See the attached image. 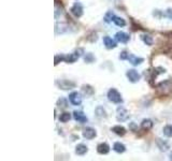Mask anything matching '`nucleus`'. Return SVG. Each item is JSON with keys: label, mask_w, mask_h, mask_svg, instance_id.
<instances>
[{"label": "nucleus", "mask_w": 172, "mask_h": 161, "mask_svg": "<svg viewBox=\"0 0 172 161\" xmlns=\"http://www.w3.org/2000/svg\"><path fill=\"white\" fill-rule=\"evenodd\" d=\"M108 99L110 100L111 102H113V103H117V104L123 102L122 96H120V94L115 89V88H111L108 92Z\"/></svg>", "instance_id": "1"}, {"label": "nucleus", "mask_w": 172, "mask_h": 161, "mask_svg": "<svg viewBox=\"0 0 172 161\" xmlns=\"http://www.w3.org/2000/svg\"><path fill=\"white\" fill-rule=\"evenodd\" d=\"M116 118H117V120L118 121H126V120H128V118H129V113H128V111H127L125 107H123V106H118L117 107V112H116Z\"/></svg>", "instance_id": "2"}, {"label": "nucleus", "mask_w": 172, "mask_h": 161, "mask_svg": "<svg viewBox=\"0 0 172 161\" xmlns=\"http://www.w3.org/2000/svg\"><path fill=\"white\" fill-rule=\"evenodd\" d=\"M56 85L60 89L62 90H68V89H72V88L75 87V84L71 81L68 80H61V81H57L56 82Z\"/></svg>", "instance_id": "3"}, {"label": "nucleus", "mask_w": 172, "mask_h": 161, "mask_svg": "<svg viewBox=\"0 0 172 161\" xmlns=\"http://www.w3.org/2000/svg\"><path fill=\"white\" fill-rule=\"evenodd\" d=\"M126 76H127V78L131 82V83H137V82H139L140 81V78H141V75H140V73H139L137 70H134V69H130L127 71V73H126Z\"/></svg>", "instance_id": "4"}, {"label": "nucleus", "mask_w": 172, "mask_h": 161, "mask_svg": "<svg viewBox=\"0 0 172 161\" xmlns=\"http://www.w3.org/2000/svg\"><path fill=\"white\" fill-rule=\"evenodd\" d=\"M69 101L71 102L73 105H80L82 103V96L78 92H72L69 95Z\"/></svg>", "instance_id": "5"}, {"label": "nucleus", "mask_w": 172, "mask_h": 161, "mask_svg": "<svg viewBox=\"0 0 172 161\" xmlns=\"http://www.w3.org/2000/svg\"><path fill=\"white\" fill-rule=\"evenodd\" d=\"M70 11L75 17H81V16L83 15V6L80 2H75V3L72 6Z\"/></svg>", "instance_id": "6"}, {"label": "nucleus", "mask_w": 172, "mask_h": 161, "mask_svg": "<svg viewBox=\"0 0 172 161\" xmlns=\"http://www.w3.org/2000/svg\"><path fill=\"white\" fill-rule=\"evenodd\" d=\"M73 118L75 119L78 123H87V117L83 112H80V111H74L73 112Z\"/></svg>", "instance_id": "7"}, {"label": "nucleus", "mask_w": 172, "mask_h": 161, "mask_svg": "<svg viewBox=\"0 0 172 161\" xmlns=\"http://www.w3.org/2000/svg\"><path fill=\"white\" fill-rule=\"evenodd\" d=\"M115 39L117 42H120V43H127L130 40V37L128 34L124 31H120L115 34Z\"/></svg>", "instance_id": "8"}, {"label": "nucleus", "mask_w": 172, "mask_h": 161, "mask_svg": "<svg viewBox=\"0 0 172 161\" xmlns=\"http://www.w3.org/2000/svg\"><path fill=\"white\" fill-rule=\"evenodd\" d=\"M96 130L95 129H93V128H90V127H88V128H86V129L83 130V136L85 137V139H87V140H92V139H94L95 136H96Z\"/></svg>", "instance_id": "9"}, {"label": "nucleus", "mask_w": 172, "mask_h": 161, "mask_svg": "<svg viewBox=\"0 0 172 161\" xmlns=\"http://www.w3.org/2000/svg\"><path fill=\"white\" fill-rule=\"evenodd\" d=\"M103 44H104V46H106L108 50H112V48H115L116 46V42L113 40L112 38H110V37H104L103 38Z\"/></svg>", "instance_id": "10"}, {"label": "nucleus", "mask_w": 172, "mask_h": 161, "mask_svg": "<svg viewBox=\"0 0 172 161\" xmlns=\"http://www.w3.org/2000/svg\"><path fill=\"white\" fill-rule=\"evenodd\" d=\"M79 57H80V54L76 51L73 54H67V55H65V61L68 62V64H73L75 60L79 59Z\"/></svg>", "instance_id": "11"}, {"label": "nucleus", "mask_w": 172, "mask_h": 161, "mask_svg": "<svg viewBox=\"0 0 172 161\" xmlns=\"http://www.w3.org/2000/svg\"><path fill=\"white\" fill-rule=\"evenodd\" d=\"M127 60H128L131 65H134V66H138V65L142 64V62L144 61V59L142 57H137V56L132 55V54H129V57Z\"/></svg>", "instance_id": "12"}, {"label": "nucleus", "mask_w": 172, "mask_h": 161, "mask_svg": "<svg viewBox=\"0 0 172 161\" xmlns=\"http://www.w3.org/2000/svg\"><path fill=\"white\" fill-rule=\"evenodd\" d=\"M97 151L101 155H106L110 151V146L108 145L106 143H101L97 146Z\"/></svg>", "instance_id": "13"}, {"label": "nucleus", "mask_w": 172, "mask_h": 161, "mask_svg": "<svg viewBox=\"0 0 172 161\" xmlns=\"http://www.w3.org/2000/svg\"><path fill=\"white\" fill-rule=\"evenodd\" d=\"M87 150H88L87 146L84 145V144H79V145L75 147V154L76 155H79V156L85 155V154L87 153Z\"/></svg>", "instance_id": "14"}, {"label": "nucleus", "mask_w": 172, "mask_h": 161, "mask_svg": "<svg viewBox=\"0 0 172 161\" xmlns=\"http://www.w3.org/2000/svg\"><path fill=\"white\" fill-rule=\"evenodd\" d=\"M111 130H112L115 134L120 135V136H123V135H125V133H126V129H125L123 126H114V127L111 128Z\"/></svg>", "instance_id": "15"}, {"label": "nucleus", "mask_w": 172, "mask_h": 161, "mask_svg": "<svg viewBox=\"0 0 172 161\" xmlns=\"http://www.w3.org/2000/svg\"><path fill=\"white\" fill-rule=\"evenodd\" d=\"M153 121L151 119H143L142 123H141V128H142L143 130H146V131H148V130H151L153 128Z\"/></svg>", "instance_id": "16"}, {"label": "nucleus", "mask_w": 172, "mask_h": 161, "mask_svg": "<svg viewBox=\"0 0 172 161\" xmlns=\"http://www.w3.org/2000/svg\"><path fill=\"white\" fill-rule=\"evenodd\" d=\"M113 149L118 154H123L125 150H126V146L124 144H122L120 142H116V143L113 145Z\"/></svg>", "instance_id": "17"}, {"label": "nucleus", "mask_w": 172, "mask_h": 161, "mask_svg": "<svg viewBox=\"0 0 172 161\" xmlns=\"http://www.w3.org/2000/svg\"><path fill=\"white\" fill-rule=\"evenodd\" d=\"M157 145H158V147L160 148V150H164V151L168 150V148H169L168 143H166V142H164L160 139H157Z\"/></svg>", "instance_id": "18"}, {"label": "nucleus", "mask_w": 172, "mask_h": 161, "mask_svg": "<svg viewBox=\"0 0 172 161\" xmlns=\"http://www.w3.org/2000/svg\"><path fill=\"white\" fill-rule=\"evenodd\" d=\"M113 23H114L116 26H118V27H125V26H126V22H125L124 18L117 17V16H115V18H114V20H113Z\"/></svg>", "instance_id": "19"}, {"label": "nucleus", "mask_w": 172, "mask_h": 161, "mask_svg": "<svg viewBox=\"0 0 172 161\" xmlns=\"http://www.w3.org/2000/svg\"><path fill=\"white\" fill-rule=\"evenodd\" d=\"M70 119H71V115H70V113H68V112H65V113L60 114L59 121H61V123H67V121H69Z\"/></svg>", "instance_id": "20"}, {"label": "nucleus", "mask_w": 172, "mask_h": 161, "mask_svg": "<svg viewBox=\"0 0 172 161\" xmlns=\"http://www.w3.org/2000/svg\"><path fill=\"white\" fill-rule=\"evenodd\" d=\"M57 106L60 107V109H67L68 107V101L65 98H60L57 101Z\"/></svg>", "instance_id": "21"}, {"label": "nucleus", "mask_w": 172, "mask_h": 161, "mask_svg": "<svg viewBox=\"0 0 172 161\" xmlns=\"http://www.w3.org/2000/svg\"><path fill=\"white\" fill-rule=\"evenodd\" d=\"M141 39H142V41L146 44V45H152L153 44V38L151 36H148V34H142V36H141Z\"/></svg>", "instance_id": "22"}, {"label": "nucleus", "mask_w": 172, "mask_h": 161, "mask_svg": "<svg viewBox=\"0 0 172 161\" xmlns=\"http://www.w3.org/2000/svg\"><path fill=\"white\" fill-rule=\"evenodd\" d=\"M114 18H115V14L112 12V11H109L108 13L104 15V20H106V23H111V22H113L114 20Z\"/></svg>", "instance_id": "23"}, {"label": "nucleus", "mask_w": 172, "mask_h": 161, "mask_svg": "<svg viewBox=\"0 0 172 161\" xmlns=\"http://www.w3.org/2000/svg\"><path fill=\"white\" fill-rule=\"evenodd\" d=\"M164 134L166 135V136H168V137H171L172 136V125H167V126H165V128H164Z\"/></svg>", "instance_id": "24"}, {"label": "nucleus", "mask_w": 172, "mask_h": 161, "mask_svg": "<svg viewBox=\"0 0 172 161\" xmlns=\"http://www.w3.org/2000/svg\"><path fill=\"white\" fill-rule=\"evenodd\" d=\"M82 90H83V92H84L86 96H90V95L94 94V89H93V88L90 87L89 85H84L82 87Z\"/></svg>", "instance_id": "25"}, {"label": "nucleus", "mask_w": 172, "mask_h": 161, "mask_svg": "<svg viewBox=\"0 0 172 161\" xmlns=\"http://www.w3.org/2000/svg\"><path fill=\"white\" fill-rule=\"evenodd\" d=\"M60 61H65V55H62V54L55 56V66H57Z\"/></svg>", "instance_id": "26"}, {"label": "nucleus", "mask_w": 172, "mask_h": 161, "mask_svg": "<svg viewBox=\"0 0 172 161\" xmlns=\"http://www.w3.org/2000/svg\"><path fill=\"white\" fill-rule=\"evenodd\" d=\"M84 59H85V62H88V64H90V62L94 61L95 58H94V56H93L92 54L88 53V54H86V56H85Z\"/></svg>", "instance_id": "27"}, {"label": "nucleus", "mask_w": 172, "mask_h": 161, "mask_svg": "<svg viewBox=\"0 0 172 161\" xmlns=\"http://www.w3.org/2000/svg\"><path fill=\"white\" fill-rule=\"evenodd\" d=\"M128 57H129V53H128V52H126V51H124V52H122V53H120V59H122V60H126V59H128Z\"/></svg>", "instance_id": "28"}, {"label": "nucleus", "mask_w": 172, "mask_h": 161, "mask_svg": "<svg viewBox=\"0 0 172 161\" xmlns=\"http://www.w3.org/2000/svg\"><path fill=\"white\" fill-rule=\"evenodd\" d=\"M169 158H170V160H172V153L170 154V157H169Z\"/></svg>", "instance_id": "29"}]
</instances>
